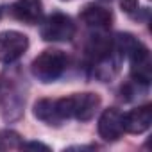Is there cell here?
I'll return each mask as SVG.
<instances>
[{
    "label": "cell",
    "instance_id": "obj_1",
    "mask_svg": "<svg viewBox=\"0 0 152 152\" xmlns=\"http://www.w3.org/2000/svg\"><path fill=\"white\" fill-rule=\"evenodd\" d=\"M25 77L20 68H6L0 75V115L6 122H16L25 106Z\"/></svg>",
    "mask_w": 152,
    "mask_h": 152
},
{
    "label": "cell",
    "instance_id": "obj_11",
    "mask_svg": "<svg viewBox=\"0 0 152 152\" xmlns=\"http://www.w3.org/2000/svg\"><path fill=\"white\" fill-rule=\"evenodd\" d=\"M22 147V138L15 131H2L0 132V148L7 150V148H20Z\"/></svg>",
    "mask_w": 152,
    "mask_h": 152
},
{
    "label": "cell",
    "instance_id": "obj_3",
    "mask_svg": "<svg viewBox=\"0 0 152 152\" xmlns=\"http://www.w3.org/2000/svg\"><path fill=\"white\" fill-rule=\"evenodd\" d=\"M68 64V57L64 52L61 50H43L31 64L32 75L41 81V83H54L56 79H59L63 72L66 70Z\"/></svg>",
    "mask_w": 152,
    "mask_h": 152
},
{
    "label": "cell",
    "instance_id": "obj_4",
    "mask_svg": "<svg viewBox=\"0 0 152 152\" xmlns=\"http://www.w3.org/2000/svg\"><path fill=\"white\" fill-rule=\"evenodd\" d=\"M39 34L45 41H70L75 34V25L70 16L54 13L43 22Z\"/></svg>",
    "mask_w": 152,
    "mask_h": 152
},
{
    "label": "cell",
    "instance_id": "obj_9",
    "mask_svg": "<svg viewBox=\"0 0 152 152\" xmlns=\"http://www.w3.org/2000/svg\"><path fill=\"white\" fill-rule=\"evenodd\" d=\"M79 18L91 29H109L113 23V15L109 9L97 6V4H88L83 7Z\"/></svg>",
    "mask_w": 152,
    "mask_h": 152
},
{
    "label": "cell",
    "instance_id": "obj_6",
    "mask_svg": "<svg viewBox=\"0 0 152 152\" xmlns=\"http://www.w3.org/2000/svg\"><path fill=\"white\" fill-rule=\"evenodd\" d=\"M99 134L104 141H116L124 134V115L116 107H109L100 115Z\"/></svg>",
    "mask_w": 152,
    "mask_h": 152
},
{
    "label": "cell",
    "instance_id": "obj_10",
    "mask_svg": "<svg viewBox=\"0 0 152 152\" xmlns=\"http://www.w3.org/2000/svg\"><path fill=\"white\" fill-rule=\"evenodd\" d=\"M34 116L41 122H45L47 125H61L63 118L57 113V106L56 100L52 99H41L34 104Z\"/></svg>",
    "mask_w": 152,
    "mask_h": 152
},
{
    "label": "cell",
    "instance_id": "obj_5",
    "mask_svg": "<svg viewBox=\"0 0 152 152\" xmlns=\"http://www.w3.org/2000/svg\"><path fill=\"white\" fill-rule=\"evenodd\" d=\"M29 47V39L25 34L18 31H4L0 32V63L11 64L23 56Z\"/></svg>",
    "mask_w": 152,
    "mask_h": 152
},
{
    "label": "cell",
    "instance_id": "obj_12",
    "mask_svg": "<svg viewBox=\"0 0 152 152\" xmlns=\"http://www.w3.org/2000/svg\"><path fill=\"white\" fill-rule=\"evenodd\" d=\"M20 148H25V150H50L47 145L43 143H38V141H29V143H22Z\"/></svg>",
    "mask_w": 152,
    "mask_h": 152
},
{
    "label": "cell",
    "instance_id": "obj_14",
    "mask_svg": "<svg viewBox=\"0 0 152 152\" xmlns=\"http://www.w3.org/2000/svg\"><path fill=\"white\" fill-rule=\"evenodd\" d=\"M0 16H2V7H0Z\"/></svg>",
    "mask_w": 152,
    "mask_h": 152
},
{
    "label": "cell",
    "instance_id": "obj_2",
    "mask_svg": "<svg viewBox=\"0 0 152 152\" xmlns=\"http://www.w3.org/2000/svg\"><path fill=\"white\" fill-rule=\"evenodd\" d=\"M56 106L63 120L77 118L81 122H88L95 116L100 106V97L97 93H75L72 97L56 100Z\"/></svg>",
    "mask_w": 152,
    "mask_h": 152
},
{
    "label": "cell",
    "instance_id": "obj_13",
    "mask_svg": "<svg viewBox=\"0 0 152 152\" xmlns=\"http://www.w3.org/2000/svg\"><path fill=\"white\" fill-rule=\"evenodd\" d=\"M120 6L125 13H132L138 9V0H120Z\"/></svg>",
    "mask_w": 152,
    "mask_h": 152
},
{
    "label": "cell",
    "instance_id": "obj_7",
    "mask_svg": "<svg viewBox=\"0 0 152 152\" xmlns=\"http://www.w3.org/2000/svg\"><path fill=\"white\" fill-rule=\"evenodd\" d=\"M150 124H152V106L150 104L140 106L124 115V132L141 134L150 127Z\"/></svg>",
    "mask_w": 152,
    "mask_h": 152
},
{
    "label": "cell",
    "instance_id": "obj_8",
    "mask_svg": "<svg viewBox=\"0 0 152 152\" xmlns=\"http://www.w3.org/2000/svg\"><path fill=\"white\" fill-rule=\"evenodd\" d=\"M11 13L16 20L27 25H34L39 23L43 16V4L41 0H16L11 7Z\"/></svg>",
    "mask_w": 152,
    "mask_h": 152
}]
</instances>
